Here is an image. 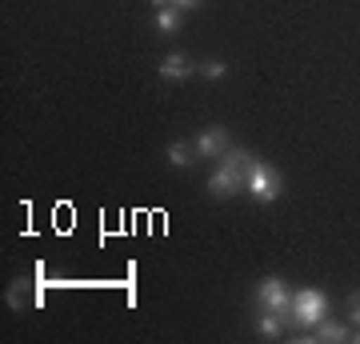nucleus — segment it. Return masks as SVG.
<instances>
[{
	"label": "nucleus",
	"instance_id": "1",
	"mask_svg": "<svg viewBox=\"0 0 360 344\" xmlns=\"http://www.w3.org/2000/svg\"><path fill=\"white\" fill-rule=\"evenodd\" d=\"M252 160H257V156L248 153V148H229V153L220 156L217 172L208 177V192H212L217 200H224V196H232L236 189H245V180H248V168H252Z\"/></svg>",
	"mask_w": 360,
	"mask_h": 344
},
{
	"label": "nucleus",
	"instance_id": "2",
	"mask_svg": "<svg viewBox=\"0 0 360 344\" xmlns=\"http://www.w3.org/2000/svg\"><path fill=\"white\" fill-rule=\"evenodd\" d=\"M252 300H257L260 308L276 312L284 324H292V288H288V281H284V276H264V281L257 284Z\"/></svg>",
	"mask_w": 360,
	"mask_h": 344
},
{
	"label": "nucleus",
	"instance_id": "3",
	"mask_svg": "<svg viewBox=\"0 0 360 344\" xmlns=\"http://www.w3.org/2000/svg\"><path fill=\"white\" fill-rule=\"evenodd\" d=\"M328 317V296L321 288H296L292 293V324L296 329H316Z\"/></svg>",
	"mask_w": 360,
	"mask_h": 344
},
{
	"label": "nucleus",
	"instance_id": "4",
	"mask_svg": "<svg viewBox=\"0 0 360 344\" xmlns=\"http://www.w3.org/2000/svg\"><path fill=\"white\" fill-rule=\"evenodd\" d=\"M245 192H248L257 204H272V200L284 192V180H281V172H276L272 165H264V160H252V168H248V180H245Z\"/></svg>",
	"mask_w": 360,
	"mask_h": 344
},
{
	"label": "nucleus",
	"instance_id": "5",
	"mask_svg": "<svg viewBox=\"0 0 360 344\" xmlns=\"http://www.w3.org/2000/svg\"><path fill=\"white\" fill-rule=\"evenodd\" d=\"M232 144H229V132L220 125H212V128H205L200 136L193 141V153H196V160H212V156H224Z\"/></svg>",
	"mask_w": 360,
	"mask_h": 344
},
{
	"label": "nucleus",
	"instance_id": "6",
	"mask_svg": "<svg viewBox=\"0 0 360 344\" xmlns=\"http://www.w3.org/2000/svg\"><path fill=\"white\" fill-rule=\"evenodd\" d=\"M156 72H160V80H188L196 72V64L188 60V56L172 52V56H165V60L156 64Z\"/></svg>",
	"mask_w": 360,
	"mask_h": 344
},
{
	"label": "nucleus",
	"instance_id": "7",
	"mask_svg": "<svg viewBox=\"0 0 360 344\" xmlns=\"http://www.w3.org/2000/svg\"><path fill=\"white\" fill-rule=\"evenodd\" d=\"M309 340H321V344H340V340H352V332H348V324H340V320H328L324 317L316 329L309 332Z\"/></svg>",
	"mask_w": 360,
	"mask_h": 344
},
{
	"label": "nucleus",
	"instance_id": "8",
	"mask_svg": "<svg viewBox=\"0 0 360 344\" xmlns=\"http://www.w3.org/2000/svg\"><path fill=\"white\" fill-rule=\"evenodd\" d=\"M284 332V320L276 317V312H269V308H260L257 312V336H264V340H276Z\"/></svg>",
	"mask_w": 360,
	"mask_h": 344
},
{
	"label": "nucleus",
	"instance_id": "9",
	"mask_svg": "<svg viewBox=\"0 0 360 344\" xmlns=\"http://www.w3.org/2000/svg\"><path fill=\"white\" fill-rule=\"evenodd\" d=\"M196 160V153H193V144H168V165L172 168H188Z\"/></svg>",
	"mask_w": 360,
	"mask_h": 344
},
{
	"label": "nucleus",
	"instance_id": "10",
	"mask_svg": "<svg viewBox=\"0 0 360 344\" xmlns=\"http://www.w3.org/2000/svg\"><path fill=\"white\" fill-rule=\"evenodd\" d=\"M156 28H160V32H176V28H180V8H176V4L156 8Z\"/></svg>",
	"mask_w": 360,
	"mask_h": 344
},
{
	"label": "nucleus",
	"instance_id": "11",
	"mask_svg": "<svg viewBox=\"0 0 360 344\" xmlns=\"http://www.w3.org/2000/svg\"><path fill=\"white\" fill-rule=\"evenodd\" d=\"M200 72H205L208 80H220L224 72H229V64H224V60H205V64H200Z\"/></svg>",
	"mask_w": 360,
	"mask_h": 344
},
{
	"label": "nucleus",
	"instance_id": "12",
	"mask_svg": "<svg viewBox=\"0 0 360 344\" xmlns=\"http://www.w3.org/2000/svg\"><path fill=\"white\" fill-rule=\"evenodd\" d=\"M348 324H352V329H360V293L348 296Z\"/></svg>",
	"mask_w": 360,
	"mask_h": 344
},
{
	"label": "nucleus",
	"instance_id": "13",
	"mask_svg": "<svg viewBox=\"0 0 360 344\" xmlns=\"http://www.w3.org/2000/svg\"><path fill=\"white\" fill-rule=\"evenodd\" d=\"M176 8H193V4H200V0H172Z\"/></svg>",
	"mask_w": 360,
	"mask_h": 344
},
{
	"label": "nucleus",
	"instance_id": "14",
	"mask_svg": "<svg viewBox=\"0 0 360 344\" xmlns=\"http://www.w3.org/2000/svg\"><path fill=\"white\" fill-rule=\"evenodd\" d=\"M168 4H172V0H153V8H168Z\"/></svg>",
	"mask_w": 360,
	"mask_h": 344
}]
</instances>
